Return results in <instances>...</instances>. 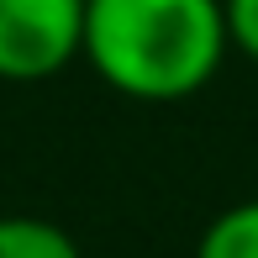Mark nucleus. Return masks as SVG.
<instances>
[{
	"label": "nucleus",
	"mask_w": 258,
	"mask_h": 258,
	"mask_svg": "<svg viewBox=\"0 0 258 258\" xmlns=\"http://www.w3.org/2000/svg\"><path fill=\"white\" fill-rule=\"evenodd\" d=\"M221 0H85V58L126 100H190L227 63Z\"/></svg>",
	"instance_id": "nucleus-1"
},
{
	"label": "nucleus",
	"mask_w": 258,
	"mask_h": 258,
	"mask_svg": "<svg viewBox=\"0 0 258 258\" xmlns=\"http://www.w3.org/2000/svg\"><path fill=\"white\" fill-rule=\"evenodd\" d=\"M85 48V0H0V79L32 85Z\"/></svg>",
	"instance_id": "nucleus-2"
},
{
	"label": "nucleus",
	"mask_w": 258,
	"mask_h": 258,
	"mask_svg": "<svg viewBox=\"0 0 258 258\" xmlns=\"http://www.w3.org/2000/svg\"><path fill=\"white\" fill-rule=\"evenodd\" d=\"M195 258H258V201H237L206 221Z\"/></svg>",
	"instance_id": "nucleus-3"
},
{
	"label": "nucleus",
	"mask_w": 258,
	"mask_h": 258,
	"mask_svg": "<svg viewBox=\"0 0 258 258\" xmlns=\"http://www.w3.org/2000/svg\"><path fill=\"white\" fill-rule=\"evenodd\" d=\"M0 258H85V253L58 221L0 216Z\"/></svg>",
	"instance_id": "nucleus-4"
},
{
	"label": "nucleus",
	"mask_w": 258,
	"mask_h": 258,
	"mask_svg": "<svg viewBox=\"0 0 258 258\" xmlns=\"http://www.w3.org/2000/svg\"><path fill=\"white\" fill-rule=\"evenodd\" d=\"M221 21H227V48L258 63V0H221Z\"/></svg>",
	"instance_id": "nucleus-5"
}]
</instances>
